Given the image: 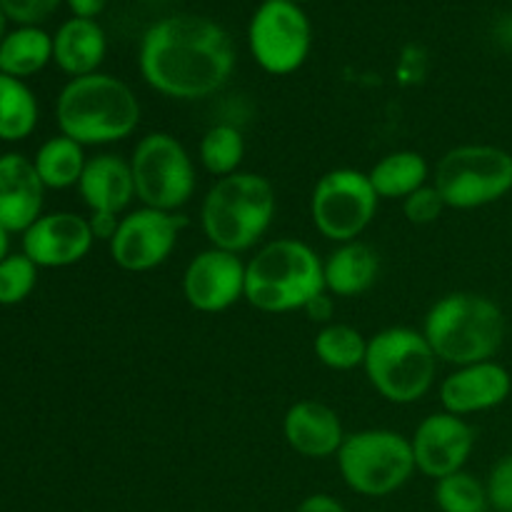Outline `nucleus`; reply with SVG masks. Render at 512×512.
<instances>
[{
	"instance_id": "nucleus-13",
	"label": "nucleus",
	"mask_w": 512,
	"mask_h": 512,
	"mask_svg": "<svg viewBox=\"0 0 512 512\" xmlns=\"http://www.w3.org/2000/svg\"><path fill=\"white\" fill-rule=\"evenodd\" d=\"M410 445L418 473L433 480L448 478L468 465L475 450V428L460 415L440 410L423 418L410 438Z\"/></svg>"
},
{
	"instance_id": "nucleus-23",
	"label": "nucleus",
	"mask_w": 512,
	"mask_h": 512,
	"mask_svg": "<svg viewBox=\"0 0 512 512\" xmlns=\"http://www.w3.org/2000/svg\"><path fill=\"white\" fill-rule=\"evenodd\" d=\"M368 178L380 200H405L428 185L430 165L418 150H395L370 168Z\"/></svg>"
},
{
	"instance_id": "nucleus-17",
	"label": "nucleus",
	"mask_w": 512,
	"mask_h": 512,
	"mask_svg": "<svg viewBox=\"0 0 512 512\" xmlns=\"http://www.w3.org/2000/svg\"><path fill=\"white\" fill-rule=\"evenodd\" d=\"M45 185L33 158L23 153L0 155V225L23 235L43 215Z\"/></svg>"
},
{
	"instance_id": "nucleus-8",
	"label": "nucleus",
	"mask_w": 512,
	"mask_h": 512,
	"mask_svg": "<svg viewBox=\"0 0 512 512\" xmlns=\"http://www.w3.org/2000/svg\"><path fill=\"white\" fill-rule=\"evenodd\" d=\"M335 458L343 483L363 498H388L415 475L413 445L398 430L365 428L345 435Z\"/></svg>"
},
{
	"instance_id": "nucleus-2",
	"label": "nucleus",
	"mask_w": 512,
	"mask_h": 512,
	"mask_svg": "<svg viewBox=\"0 0 512 512\" xmlns=\"http://www.w3.org/2000/svg\"><path fill=\"white\" fill-rule=\"evenodd\" d=\"M60 135L83 148L128 140L140 125V103L125 80L110 73L70 78L55 100Z\"/></svg>"
},
{
	"instance_id": "nucleus-39",
	"label": "nucleus",
	"mask_w": 512,
	"mask_h": 512,
	"mask_svg": "<svg viewBox=\"0 0 512 512\" xmlns=\"http://www.w3.org/2000/svg\"><path fill=\"white\" fill-rule=\"evenodd\" d=\"M293 3H300V5H303V3H310V0H293Z\"/></svg>"
},
{
	"instance_id": "nucleus-7",
	"label": "nucleus",
	"mask_w": 512,
	"mask_h": 512,
	"mask_svg": "<svg viewBox=\"0 0 512 512\" xmlns=\"http://www.w3.org/2000/svg\"><path fill=\"white\" fill-rule=\"evenodd\" d=\"M433 185L445 208H488L512 193V153L488 143L455 145L435 165Z\"/></svg>"
},
{
	"instance_id": "nucleus-22",
	"label": "nucleus",
	"mask_w": 512,
	"mask_h": 512,
	"mask_svg": "<svg viewBox=\"0 0 512 512\" xmlns=\"http://www.w3.org/2000/svg\"><path fill=\"white\" fill-rule=\"evenodd\" d=\"M53 63V35L40 25H18L0 40V73L28 80Z\"/></svg>"
},
{
	"instance_id": "nucleus-28",
	"label": "nucleus",
	"mask_w": 512,
	"mask_h": 512,
	"mask_svg": "<svg viewBox=\"0 0 512 512\" xmlns=\"http://www.w3.org/2000/svg\"><path fill=\"white\" fill-rule=\"evenodd\" d=\"M435 505L440 512H488V490L468 470L435 480Z\"/></svg>"
},
{
	"instance_id": "nucleus-24",
	"label": "nucleus",
	"mask_w": 512,
	"mask_h": 512,
	"mask_svg": "<svg viewBox=\"0 0 512 512\" xmlns=\"http://www.w3.org/2000/svg\"><path fill=\"white\" fill-rule=\"evenodd\" d=\"M35 170L48 190L78 188L83 170L88 165L85 148L65 135H53L38 148L33 158Z\"/></svg>"
},
{
	"instance_id": "nucleus-4",
	"label": "nucleus",
	"mask_w": 512,
	"mask_h": 512,
	"mask_svg": "<svg viewBox=\"0 0 512 512\" xmlns=\"http://www.w3.org/2000/svg\"><path fill=\"white\" fill-rule=\"evenodd\" d=\"M278 210L275 188L265 175L238 170L215 180L200 205V225L210 248L245 253L270 230Z\"/></svg>"
},
{
	"instance_id": "nucleus-20",
	"label": "nucleus",
	"mask_w": 512,
	"mask_h": 512,
	"mask_svg": "<svg viewBox=\"0 0 512 512\" xmlns=\"http://www.w3.org/2000/svg\"><path fill=\"white\" fill-rule=\"evenodd\" d=\"M108 55V35L98 20L68 18L53 33V63L70 78L100 73Z\"/></svg>"
},
{
	"instance_id": "nucleus-19",
	"label": "nucleus",
	"mask_w": 512,
	"mask_h": 512,
	"mask_svg": "<svg viewBox=\"0 0 512 512\" xmlns=\"http://www.w3.org/2000/svg\"><path fill=\"white\" fill-rule=\"evenodd\" d=\"M78 193L88 208V215L123 218L130 203L138 198L130 160L115 153H100L95 158H88L83 178L78 183Z\"/></svg>"
},
{
	"instance_id": "nucleus-5",
	"label": "nucleus",
	"mask_w": 512,
	"mask_h": 512,
	"mask_svg": "<svg viewBox=\"0 0 512 512\" xmlns=\"http://www.w3.org/2000/svg\"><path fill=\"white\" fill-rule=\"evenodd\" d=\"M320 293H325L323 258L303 240H270L245 263V300L260 313L303 310Z\"/></svg>"
},
{
	"instance_id": "nucleus-35",
	"label": "nucleus",
	"mask_w": 512,
	"mask_h": 512,
	"mask_svg": "<svg viewBox=\"0 0 512 512\" xmlns=\"http://www.w3.org/2000/svg\"><path fill=\"white\" fill-rule=\"evenodd\" d=\"M88 223H90V230H93L95 240H105V243H110L115 230H118L120 218L118 215H88Z\"/></svg>"
},
{
	"instance_id": "nucleus-10",
	"label": "nucleus",
	"mask_w": 512,
	"mask_h": 512,
	"mask_svg": "<svg viewBox=\"0 0 512 512\" xmlns=\"http://www.w3.org/2000/svg\"><path fill=\"white\" fill-rule=\"evenodd\" d=\"M380 198L368 173L355 168H333L320 175L310 193V220L325 240L353 243L378 215Z\"/></svg>"
},
{
	"instance_id": "nucleus-25",
	"label": "nucleus",
	"mask_w": 512,
	"mask_h": 512,
	"mask_svg": "<svg viewBox=\"0 0 512 512\" xmlns=\"http://www.w3.org/2000/svg\"><path fill=\"white\" fill-rule=\"evenodd\" d=\"M38 98L25 80L0 73V140L20 143L38 128Z\"/></svg>"
},
{
	"instance_id": "nucleus-32",
	"label": "nucleus",
	"mask_w": 512,
	"mask_h": 512,
	"mask_svg": "<svg viewBox=\"0 0 512 512\" xmlns=\"http://www.w3.org/2000/svg\"><path fill=\"white\" fill-rule=\"evenodd\" d=\"M63 0H0L5 15L15 25H40L60 8Z\"/></svg>"
},
{
	"instance_id": "nucleus-30",
	"label": "nucleus",
	"mask_w": 512,
	"mask_h": 512,
	"mask_svg": "<svg viewBox=\"0 0 512 512\" xmlns=\"http://www.w3.org/2000/svg\"><path fill=\"white\" fill-rule=\"evenodd\" d=\"M445 200L438 193L435 185H423L420 190H415L413 195L403 200V213L408 218V223L413 225H433L435 220L443 215Z\"/></svg>"
},
{
	"instance_id": "nucleus-3",
	"label": "nucleus",
	"mask_w": 512,
	"mask_h": 512,
	"mask_svg": "<svg viewBox=\"0 0 512 512\" xmlns=\"http://www.w3.org/2000/svg\"><path fill=\"white\" fill-rule=\"evenodd\" d=\"M505 313L480 293H448L435 300L423 323V335L443 363L463 365L495 360L505 343Z\"/></svg>"
},
{
	"instance_id": "nucleus-15",
	"label": "nucleus",
	"mask_w": 512,
	"mask_h": 512,
	"mask_svg": "<svg viewBox=\"0 0 512 512\" xmlns=\"http://www.w3.org/2000/svg\"><path fill=\"white\" fill-rule=\"evenodd\" d=\"M95 235L85 215L68 213H43L23 233V250L38 268L58 270L78 265L93 250Z\"/></svg>"
},
{
	"instance_id": "nucleus-27",
	"label": "nucleus",
	"mask_w": 512,
	"mask_h": 512,
	"mask_svg": "<svg viewBox=\"0 0 512 512\" xmlns=\"http://www.w3.org/2000/svg\"><path fill=\"white\" fill-rule=\"evenodd\" d=\"M198 160L215 180L238 173L245 160V138L235 125L215 123L200 138Z\"/></svg>"
},
{
	"instance_id": "nucleus-18",
	"label": "nucleus",
	"mask_w": 512,
	"mask_h": 512,
	"mask_svg": "<svg viewBox=\"0 0 512 512\" xmlns=\"http://www.w3.org/2000/svg\"><path fill=\"white\" fill-rule=\"evenodd\" d=\"M283 435L293 453L308 460H325L338 455L348 433L330 405L320 400H298L285 413Z\"/></svg>"
},
{
	"instance_id": "nucleus-37",
	"label": "nucleus",
	"mask_w": 512,
	"mask_h": 512,
	"mask_svg": "<svg viewBox=\"0 0 512 512\" xmlns=\"http://www.w3.org/2000/svg\"><path fill=\"white\" fill-rule=\"evenodd\" d=\"M10 255V233L0 225V263Z\"/></svg>"
},
{
	"instance_id": "nucleus-1",
	"label": "nucleus",
	"mask_w": 512,
	"mask_h": 512,
	"mask_svg": "<svg viewBox=\"0 0 512 512\" xmlns=\"http://www.w3.org/2000/svg\"><path fill=\"white\" fill-rule=\"evenodd\" d=\"M138 68L145 83L163 98L205 100L233 78L235 43L213 18L168 15L140 38Z\"/></svg>"
},
{
	"instance_id": "nucleus-29",
	"label": "nucleus",
	"mask_w": 512,
	"mask_h": 512,
	"mask_svg": "<svg viewBox=\"0 0 512 512\" xmlns=\"http://www.w3.org/2000/svg\"><path fill=\"white\" fill-rule=\"evenodd\" d=\"M38 265L25 253H10L0 263V305H20L38 285Z\"/></svg>"
},
{
	"instance_id": "nucleus-11",
	"label": "nucleus",
	"mask_w": 512,
	"mask_h": 512,
	"mask_svg": "<svg viewBox=\"0 0 512 512\" xmlns=\"http://www.w3.org/2000/svg\"><path fill=\"white\" fill-rule=\"evenodd\" d=\"M248 48L268 75H293L313 48V25L303 5L293 0H263L250 15Z\"/></svg>"
},
{
	"instance_id": "nucleus-21",
	"label": "nucleus",
	"mask_w": 512,
	"mask_h": 512,
	"mask_svg": "<svg viewBox=\"0 0 512 512\" xmlns=\"http://www.w3.org/2000/svg\"><path fill=\"white\" fill-rule=\"evenodd\" d=\"M325 290L333 298H358L378 280L380 258L368 243H343L323 260Z\"/></svg>"
},
{
	"instance_id": "nucleus-31",
	"label": "nucleus",
	"mask_w": 512,
	"mask_h": 512,
	"mask_svg": "<svg viewBox=\"0 0 512 512\" xmlns=\"http://www.w3.org/2000/svg\"><path fill=\"white\" fill-rule=\"evenodd\" d=\"M485 490H488L490 508L495 512H512V453L503 455L490 468Z\"/></svg>"
},
{
	"instance_id": "nucleus-12",
	"label": "nucleus",
	"mask_w": 512,
	"mask_h": 512,
	"mask_svg": "<svg viewBox=\"0 0 512 512\" xmlns=\"http://www.w3.org/2000/svg\"><path fill=\"white\" fill-rule=\"evenodd\" d=\"M188 220L178 213L145 208L130 210L120 218L118 230L108 243L110 258L125 273H148L173 255Z\"/></svg>"
},
{
	"instance_id": "nucleus-34",
	"label": "nucleus",
	"mask_w": 512,
	"mask_h": 512,
	"mask_svg": "<svg viewBox=\"0 0 512 512\" xmlns=\"http://www.w3.org/2000/svg\"><path fill=\"white\" fill-rule=\"evenodd\" d=\"M295 512H348V510H345V505L340 503L338 498H333V495L315 493V495H308Z\"/></svg>"
},
{
	"instance_id": "nucleus-9",
	"label": "nucleus",
	"mask_w": 512,
	"mask_h": 512,
	"mask_svg": "<svg viewBox=\"0 0 512 512\" xmlns=\"http://www.w3.org/2000/svg\"><path fill=\"white\" fill-rule=\"evenodd\" d=\"M135 195L145 208L178 213L193 200L198 170L188 148L165 130H153L135 143L130 155Z\"/></svg>"
},
{
	"instance_id": "nucleus-14",
	"label": "nucleus",
	"mask_w": 512,
	"mask_h": 512,
	"mask_svg": "<svg viewBox=\"0 0 512 512\" xmlns=\"http://www.w3.org/2000/svg\"><path fill=\"white\" fill-rule=\"evenodd\" d=\"M183 295L198 313H225L245 300V263L228 250H200L183 273Z\"/></svg>"
},
{
	"instance_id": "nucleus-6",
	"label": "nucleus",
	"mask_w": 512,
	"mask_h": 512,
	"mask_svg": "<svg viewBox=\"0 0 512 512\" xmlns=\"http://www.w3.org/2000/svg\"><path fill=\"white\" fill-rule=\"evenodd\" d=\"M438 363L423 330L393 325L368 338L363 370L380 398L393 405H413L433 390Z\"/></svg>"
},
{
	"instance_id": "nucleus-36",
	"label": "nucleus",
	"mask_w": 512,
	"mask_h": 512,
	"mask_svg": "<svg viewBox=\"0 0 512 512\" xmlns=\"http://www.w3.org/2000/svg\"><path fill=\"white\" fill-rule=\"evenodd\" d=\"M68 10L73 13V18H85L95 20L105 8H108V0H65Z\"/></svg>"
},
{
	"instance_id": "nucleus-38",
	"label": "nucleus",
	"mask_w": 512,
	"mask_h": 512,
	"mask_svg": "<svg viewBox=\"0 0 512 512\" xmlns=\"http://www.w3.org/2000/svg\"><path fill=\"white\" fill-rule=\"evenodd\" d=\"M5 33H8V15H5L3 5H0V40L5 38Z\"/></svg>"
},
{
	"instance_id": "nucleus-16",
	"label": "nucleus",
	"mask_w": 512,
	"mask_h": 512,
	"mask_svg": "<svg viewBox=\"0 0 512 512\" xmlns=\"http://www.w3.org/2000/svg\"><path fill=\"white\" fill-rule=\"evenodd\" d=\"M512 393V375L498 360L463 365L455 368L440 383V403L448 413L468 418V415L488 413L508 403Z\"/></svg>"
},
{
	"instance_id": "nucleus-26",
	"label": "nucleus",
	"mask_w": 512,
	"mask_h": 512,
	"mask_svg": "<svg viewBox=\"0 0 512 512\" xmlns=\"http://www.w3.org/2000/svg\"><path fill=\"white\" fill-rule=\"evenodd\" d=\"M315 358L330 370L348 373L363 368L368 355V338L348 323H330L318 330L313 340Z\"/></svg>"
},
{
	"instance_id": "nucleus-33",
	"label": "nucleus",
	"mask_w": 512,
	"mask_h": 512,
	"mask_svg": "<svg viewBox=\"0 0 512 512\" xmlns=\"http://www.w3.org/2000/svg\"><path fill=\"white\" fill-rule=\"evenodd\" d=\"M303 313L308 315V318L313 320V323L330 325V323H333V318H335V300H333V295H330L328 290H325V293H320L318 298H313L308 305H305Z\"/></svg>"
}]
</instances>
